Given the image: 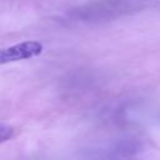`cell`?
<instances>
[{"label":"cell","instance_id":"1","mask_svg":"<svg viewBox=\"0 0 160 160\" xmlns=\"http://www.w3.org/2000/svg\"><path fill=\"white\" fill-rule=\"evenodd\" d=\"M42 44L36 40L22 41L4 49H0V65L35 58L42 52Z\"/></svg>","mask_w":160,"mask_h":160},{"label":"cell","instance_id":"2","mask_svg":"<svg viewBox=\"0 0 160 160\" xmlns=\"http://www.w3.org/2000/svg\"><path fill=\"white\" fill-rule=\"evenodd\" d=\"M15 136V129L5 122H0V144L11 140Z\"/></svg>","mask_w":160,"mask_h":160}]
</instances>
